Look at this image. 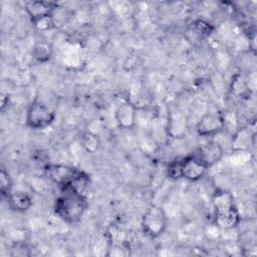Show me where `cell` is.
Segmentation results:
<instances>
[{
    "mask_svg": "<svg viewBox=\"0 0 257 257\" xmlns=\"http://www.w3.org/2000/svg\"><path fill=\"white\" fill-rule=\"evenodd\" d=\"M62 189V195L55 201V214L64 222L74 224L80 220L87 208L86 198L69 187Z\"/></svg>",
    "mask_w": 257,
    "mask_h": 257,
    "instance_id": "cell-1",
    "label": "cell"
},
{
    "mask_svg": "<svg viewBox=\"0 0 257 257\" xmlns=\"http://www.w3.org/2000/svg\"><path fill=\"white\" fill-rule=\"evenodd\" d=\"M168 218L164 209L157 205L150 206L142 219L143 231L151 238L161 236L167 228Z\"/></svg>",
    "mask_w": 257,
    "mask_h": 257,
    "instance_id": "cell-2",
    "label": "cell"
},
{
    "mask_svg": "<svg viewBox=\"0 0 257 257\" xmlns=\"http://www.w3.org/2000/svg\"><path fill=\"white\" fill-rule=\"evenodd\" d=\"M55 119V112L41 100L32 101L26 112V124L32 130H44Z\"/></svg>",
    "mask_w": 257,
    "mask_h": 257,
    "instance_id": "cell-3",
    "label": "cell"
},
{
    "mask_svg": "<svg viewBox=\"0 0 257 257\" xmlns=\"http://www.w3.org/2000/svg\"><path fill=\"white\" fill-rule=\"evenodd\" d=\"M224 130V116L218 111H207L196 125V131L201 137H213Z\"/></svg>",
    "mask_w": 257,
    "mask_h": 257,
    "instance_id": "cell-4",
    "label": "cell"
},
{
    "mask_svg": "<svg viewBox=\"0 0 257 257\" xmlns=\"http://www.w3.org/2000/svg\"><path fill=\"white\" fill-rule=\"evenodd\" d=\"M45 173L51 181L63 188L71 185L82 172L73 167L58 164L47 165L45 167Z\"/></svg>",
    "mask_w": 257,
    "mask_h": 257,
    "instance_id": "cell-5",
    "label": "cell"
},
{
    "mask_svg": "<svg viewBox=\"0 0 257 257\" xmlns=\"http://www.w3.org/2000/svg\"><path fill=\"white\" fill-rule=\"evenodd\" d=\"M208 168L195 155H189L182 158V178L188 181L196 182L204 177Z\"/></svg>",
    "mask_w": 257,
    "mask_h": 257,
    "instance_id": "cell-6",
    "label": "cell"
},
{
    "mask_svg": "<svg viewBox=\"0 0 257 257\" xmlns=\"http://www.w3.org/2000/svg\"><path fill=\"white\" fill-rule=\"evenodd\" d=\"M57 9V3L51 1H30L25 4V10L31 22L46 17H52Z\"/></svg>",
    "mask_w": 257,
    "mask_h": 257,
    "instance_id": "cell-7",
    "label": "cell"
},
{
    "mask_svg": "<svg viewBox=\"0 0 257 257\" xmlns=\"http://www.w3.org/2000/svg\"><path fill=\"white\" fill-rule=\"evenodd\" d=\"M195 155L204 163V165L209 169L214 166L223 158L224 150L223 147L215 141H209L205 145L199 148Z\"/></svg>",
    "mask_w": 257,
    "mask_h": 257,
    "instance_id": "cell-8",
    "label": "cell"
},
{
    "mask_svg": "<svg viewBox=\"0 0 257 257\" xmlns=\"http://www.w3.org/2000/svg\"><path fill=\"white\" fill-rule=\"evenodd\" d=\"M114 117L117 125L120 128L132 130L136 125L137 120L136 105L130 100L121 102L114 111Z\"/></svg>",
    "mask_w": 257,
    "mask_h": 257,
    "instance_id": "cell-9",
    "label": "cell"
},
{
    "mask_svg": "<svg viewBox=\"0 0 257 257\" xmlns=\"http://www.w3.org/2000/svg\"><path fill=\"white\" fill-rule=\"evenodd\" d=\"M241 217L237 207L232 208L231 210L216 213L215 214V225L218 228L224 230H230L235 228L240 223Z\"/></svg>",
    "mask_w": 257,
    "mask_h": 257,
    "instance_id": "cell-10",
    "label": "cell"
},
{
    "mask_svg": "<svg viewBox=\"0 0 257 257\" xmlns=\"http://www.w3.org/2000/svg\"><path fill=\"white\" fill-rule=\"evenodd\" d=\"M9 206L17 212H25L32 206V199L21 191H11L6 197Z\"/></svg>",
    "mask_w": 257,
    "mask_h": 257,
    "instance_id": "cell-11",
    "label": "cell"
},
{
    "mask_svg": "<svg viewBox=\"0 0 257 257\" xmlns=\"http://www.w3.org/2000/svg\"><path fill=\"white\" fill-rule=\"evenodd\" d=\"M212 202L216 213L225 212L236 207L233 195L225 190H217L213 195Z\"/></svg>",
    "mask_w": 257,
    "mask_h": 257,
    "instance_id": "cell-12",
    "label": "cell"
},
{
    "mask_svg": "<svg viewBox=\"0 0 257 257\" xmlns=\"http://www.w3.org/2000/svg\"><path fill=\"white\" fill-rule=\"evenodd\" d=\"M254 134L248 127H242L235 132L232 139V149L235 151H246L253 144Z\"/></svg>",
    "mask_w": 257,
    "mask_h": 257,
    "instance_id": "cell-13",
    "label": "cell"
},
{
    "mask_svg": "<svg viewBox=\"0 0 257 257\" xmlns=\"http://www.w3.org/2000/svg\"><path fill=\"white\" fill-rule=\"evenodd\" d=\"M187 131V118L181 114H173L168 120V132L173 138H182Z\"/></svg>",
    "mask_w": 257,
    "mask_h": 257,
    "instance_id": "cell-14",
    "label": "cell"
},
{
    "mask_svg": "<svg viewBox=\"0 0 257 257\" xmlns=\"http://www.w3.org/2000/svg\"><path fill=\"white\" fill-rule=\"evenodd\" d=\"M190 29L191 32H193L197 37L203 39L209 37L213 33L215 28L210 22L204 19H197L191 23Z\"/></svg>",
    "mask_w": 257,
    "mask_h": 257,
    "instance_id": "cell-15",
    "label": "cell"
},
{
    "mask_svg": "<svg viewBox=\"0 0 257 257\" xmlns=\"http://www.w3.org/2000/svg\"><path fill=\"white\" fill-rule=\"evenodd\" d=\"M33 56L39 62H47L52 57V48L47 42H37L33 47Z\"/></svg>",
    "mask_w": 257,
    "mask_h": 257,
    "instance_id": "cell-16",
    "label": "cell"
},
{
    "mask_svg": "<svg viewBox=\"0 0 257 257\" xmlns=\"http://www.w3.org/2000/svg\"><path fill=\"white\" fill-rule=\"evenodd\" d=\"M81 145L87 153L93 154L99 149L100 142L96 134L92 132H86L81 137Z\"/></svg>",
    "mask_w": 257,
    "mask_h": 257,
    "instance_id": "cell-17",
    "label": "cell"
},
{
    "mask_svg": "<svg viewBox=\"0 0 257 257\" xmlns=\"http://www.w3.org/2000/svg\"><path fill=\"white\" fill-rule=\"evenodd\" d=\"M167 175L172 180L182 179V159L174 160L168 165Z\"/></svg>",
    "mask_w": 257,
    "mask_h": 257,
    "instance_id": "cell-18",
    "label": "cell"
},
{
    "mask_svg": "<svg viewBox=\"0 0 257 257\" xmlns=\"http://www.w3.org/2000/svg\"><path fill=\"white\" fill-rule=\"evenodd\" d=\"M0 191L1 194L5 197H7L8 194L12 191V180L4 169H1L0 172Z\"/></svg>",
    "mask_w": 257,
    "mask_h": 257,
    "instance_id": "cell-19",
    "label": "cell"
},
{
    "mask_svg": "<svg viewBox=\"0 0 257 257\" xmlns=\"http://www.w3.org/2000/svg\"><path fill=\"white\" fill-rule=\"evenodd\" d=\"M32 24L37 30H40V31H46V30H49V29H51L55 26L53 16L36 20V21L32 22Z\"/></svg>",
    "mask_w": 257,
    "mask_h": 257,
    "instance_id": "cell-20",
    "label": "cell"
}]
</instances>
